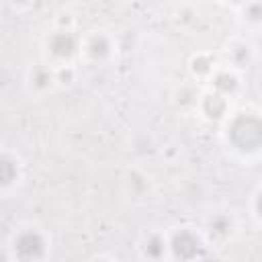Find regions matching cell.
<instances>
[{"label": "cell", "mask_w": 262, "mask_h": 262, "mask_svg": "<svg viewBox=\"0 0 262 262\" xmlns=\"http://www.w3.org/2000/svg\"><path fill=\"white\" fill-rule=\"evenodd\" d=\"M223 141L231 154L242 160H256L262 156V113L256 108L231 111L221 125Z\"/></svg>", "instance_id": "1"}, {"label": "cell", "mask_w": 262, "mask_h": 262, "mask_svg": "<svg viewBox=\"0 0 262 262\" xmlns=\"http://www.w3.org/2000/svg\"><path fill=\"white\" fill-rule=\"evenodd\" d=\"M6 250L14 262H43L51 256V235L43 227L27 223L12 231Z\"/></svg>", "instance_id": "2"}, {"label": "cell", "mask_w": 262, "mask_h": 262, "mask_svg": "<svg viewBox=\"0 0 262 262\" xmlns=\"http://www.w3.org/2000/svg\"><path fill=\"white\" fill-rule=\"evenodd\" d=\"M168 239H170V260L194 262L207 258L209 252L213 250L203 229L194 225H176L168 229Z\"/></svg>", "instance_id": "3"}, {"label": "cell", "mask_w": 262, "mask_h": 262, "mask_svg": "<svg viewBox=\"0 0 262 262\" xmlns=\"http://www.w3.org/2000/svg\"><path fill=\"white\" fill-rule=\"evenodd\" d=\"M82 49V35L72 27H55L43 37V59L53 66L76 63Z\"/></svg>", "instance_id": "4"}, {"label": "cell", "mask_w": 262, "mask_h": 262, "mask_svg": "<svg viewBox=\"0 0 262 262\" xmlns=\"http://www.w3.org/2000/svg\"><path fill=\"white\" fill-rule=\"evenodd\" d=\"M117 55V39L106 29H92L82 35L80 59L88 66H108Z\"/></svg>", "instance_id": "5"}, {"label": "cell", "mask_w": 262, "mask_h": 262, "mask_svg": "<svg viewBox=\"0 0 262 262\" xmlns=\"http://www.w3.org/2000/svg\"><path fill=\"white\" fill-rule=\"evenodd\" d=\"M203 233L211 248H225L231 244L239 231V221L233 211L229 209H217L207 215L203 223Z\"/></svg>", "instance_id": "6"}, {"label": "cell", "mask_w": 262, "mask_h": 262, "mask_svg": "<svg viewBox=\"0 0 262 262\" xmlns=\"http://www.w3.org/2000/svg\"><path fill=\"white\" fill-rule=\"evenodd\" d=\"M196 115L211 123V125H223L227 121V117L231 115V98L211 90V88H205L201 94H199V102H196Z\"/></svg>", "instance_id": "7"}, {"label": "cell", "mask_w": 262, "mask_h": 262, "mask_svg": "<svg viewBox=\"0 0 262 262\" xmlns=\"http://www.w3.org/2000/svg\"><path fill=\"white\" fill-rule=\"evenodd\" d=\"M137 256L147 262L170 260V239L166 229H145L137 239Z\"/></svg>", "instance_id": "8"}, {"label": "cell", "mask_w": 262, "mask_h": 262, "mask_svg": "<svg viewBox=\"0 0 262 262\" xmlns=\"http://www.w3.org/2000/svg\"><path fill=\"white\" fill-rule=\"evenodd\" d=\"M25 178V162L18 151L4 147L0 154V192L6 196L20 186Z\"/></svg>", "instance_id": "9"}, {"label": "cell", "mask_w": 262, "mask_h": 262, "mask_svg": "<svg viewBox=\"0 0 262 262\" xmlns=\"http://www.w3.org/2000/svg\"><path fill=\"white\" fill-rule=\"evenodd\" d=\"M256 61V47L250 39L246 37H233L225 43L223 47V59L221 63L237 70V72H246L252 68V63Z\"/></svg>", "instance_id": "10"}, {"label": "cell", "mask_w": 262, "mask_h": 262, "mask_svg": "<svg viewBox=\"0 0 262 262\" xmlns=\"http://www.w3.org/2000/svg\"><path fill=\"white\" fill-rule=\"evenodd\" d=\"M25 86H27L29 94H33V96H43V94L51 92L53 88H57L55 66L49 63L47 59L29 66V70L25 74Z\"/></svg>", "instance_id": "11"}, {"label": "cell", "mask_w": 262, "mask_h": 262, "mask_svg": "<svg viewBox=\"0 0 262 262\" xmlns=\"http://www.w3.org/2000/svg\"><path fill=\"white\" fill-rule=\"evenodd\" d=\"M207 88H211V90H215V92H219V94H223V96H227V98L233 100V98H237L244 92L242 72H237V70L225 66V63H221L215 70V74L211 76V80L207 82Z\"/></svg>", "instance_id": "12"}, {"label": "cell", "mask_w": 262, "mask_h": 262, "mask_svg": "<svg viewBox=\"0 0 262 262\" xmlns=\"http://www.w3.org/2000/svg\"><path fill=\"white\" fill-rule=\"evenodd\" d=\"M219 66H221V61L211 51H196L188 59V74L194 82L207 84Z\"/></svg>", "instance_id": "13"}, {"label": "cell", "mask_w": 262, "mask_h": 262, "mask_svg": "<svg viewBox=\"0 0 262 262\" xmlns=\"http://www.w3.org/2000/svg\"><path fill=\"white\" fill-rule=\"evenodd\" d=\"M239 23L246 29H260L262 27V0H250L239 10Z\"/></svg>", "instance_id": "14"}, {"label": "cell", "mask_w": 262, "mask_h": 262, "mask_svg": "<svg viewBox=\"0 0 262 262\" xmlns=\"http://www.w3.org/2000/svg\"><path fill=\"white\" fill-rule=\"evenodd\" d=\"M78 82L76 63H59L55 66V84L57 88H72Z\"/></svg>", "instance_id": "15"}, {"label": "cell", "mask_w": 262, "mask_h": 262, "mask_svg": "<svg viewBox=\"0 0 262 262\" xmlns=\"http://www.w3.org/2000/svg\"><path fill=\"white\" fill-rule=\"evenodd\" d=\"M199 94L194 86H180L174 94V100L180 108H196V102H199Z\"/></svg>", "instance_id": "16"}, {"label": "cell", "mask_w": 262, "mask_h": 262, "mask_svg": "<svg viewBox=\"0 0 262 262\" xmlns=\"http://www.w3.org/2000/svg\"><path fill=\"white\" fill-rule=\"evenodd\" d=\"M250 213H252L254 221L258 225H262V184L254 190V194L250 199Z\"/></svg>", "instance_id": "17"}, {"label": "cell", "mask_w": 262, "mask_h": 262, "mask_svg": "<svg viewBox=\"0 0 262 262\" xmlns=\"http://www.w3.org/2000/svg\"><path fill=\"white\" fill-rule=\"evenodd\" d=\"M6 4H8V8L12 12L23 14V12H27V10H31L35 6V0H6Z\"/></svg>", "instance_id": "18"}, {"label": "cell", "mask_w": 262, "mask_h": 262, "mask_svg": "<svg viewBox=\"0 0 262 262\" xmlns=\"http://www.w3.org/2000/svg\"><path fill=\"white\" fill-rule=\"evenodd\" d=\"M225 6H229V8H235V10H239L244 4H248L250 0H221Z\"/></svg>", "instance_id": "19"}]
</instances>
